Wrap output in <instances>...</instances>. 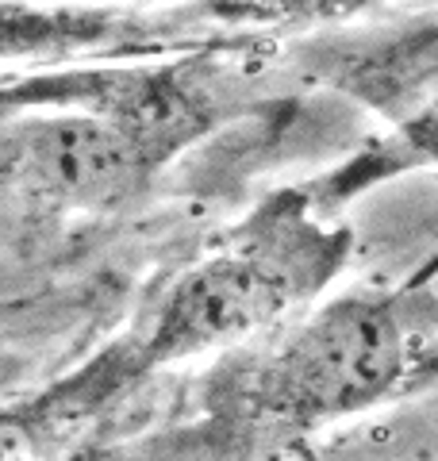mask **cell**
I'll use <instances>...</instances> for the list:
<instances>
[{
	"instance_id": "6da1fadb",
	"label": "cell",
	"mask_w": 438,
	"mask_h": 461,
	"mask_svg": "<svg viewBox=\"0 0 438 461\" xmlns=\"http://www.w3.org/2000/svg\"><path fill=\"white\" fill-rule=\"evenodd\" d=\"M434 366L431 273L400 288H361L319 304L277 342L219 377L215 415L273 438L365 415L427 388Z\"/></svg>"
},
{
	"instance_id": "7a4b0ae2",
	"label": "cell",
	"mask_w": 438,
	"mask_h": 461,
	"mask_svg": "<svg viewBox=\"0 0 438 461\" xmlns=\"http://www.w3.org/2000/svg\"><path fill=\"white\" fill-rule=\"evenodd\" d=\"M350 230L315 200L281 193L173 281L123 350L135 373L251 342L339 277Z\"/></svg>"
},
{
	"instance_id": "3957f363",
	"label": "cell",
	"mask_w": 438,
	"mask_h": 461,
	"mask_svg": "<svg viewBox=\"0 0 438 461\" xmlns=\"http://www.w3.org/2000/svg\"><path fill=\"white\" fill-rule=\"evenodd\" d=\"M215 0H0V62H120L212 42Z\"/></svg>"
},
{
	"instance_id": "277c9868",
	"label": "cell",
	"mask_w": 438,
	"mask_h": 461,
	"mask_svg": "<svg viewBox=\"0 0 438 461\" xmlns=\"http://www.w3.org/2000/svg\"><path fill=\"white\" fill-rule=\"evenodd\" d=\"M8 169L47 204L100 215L135 200L158 162L123 127L96 112L73 108L12 127Z\"/></svg>"
},
{
	"instance_id": "5b68a950",
	"label": "cell",
	"mask_w": 438,
	"mask_h": 461,
	"mask_svg": "<svg viewBox=\"0 0 438 461\" xmlns=\"http://www.w3.org/2000/svg\"><path fill=\"white\" fill-rule=\"evenodd\" d=\"M47 461H50V457H47Z\"/></svg>"
}]
</instances>
